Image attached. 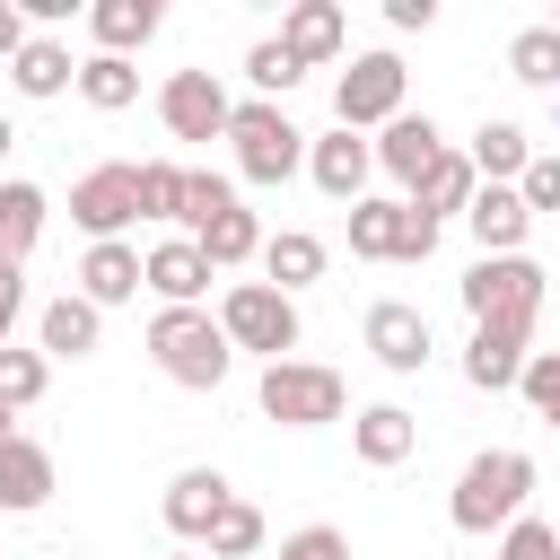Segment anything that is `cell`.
<instances>
[{
  "instance_id": "cell-1",
  "label": "cell",
  "mask_w": 560,
  "mask_h": 560,
  "mask_svg": "<svg viewBox=\"0 0 560 560\" xmlns=\"http://www.w3.org/2000/svg\"><path fill=\"white\" fill-rule=\"evenodd\" d=\"M525 499H534V455H525V446H481V455L455 472L446 516H455V534H508V525L525 516Z\"/></svg>"
},
{
  "instance_id": "cell-2",
  "label": "cell",
  "mask_w": 560,
  "mask_h": 560,
  "mask_svg": "<svg viewBox=\"0 0 560 560\" xmlns=\"http://www.w3.org/2000/svg\"><path fill=\"white\" fill-rule=\"evenodd\" d=\"M149 359H158V376H175V385H192V394H219L228 368H236V341H228L219 315H201V306H158V315H149Z\"/></svg>"
},
{
  "instance_id": "cell-3",
  "label": "cell",
  "mask_w": 560,
  "mask_h": 560,
  "mask_svg": "<svg viewBox=\"0 0 560 560\" xmlns=\"http://www.w3.org/2000/svg\"><path fill=\"white\" fill-rule=\"evenodd\" d=\"M542 289H551V271H542L534 254H481V262L464 271V315H472V324H516V332H534Z\"/></svg>"
},
{
  "instance_id": "cell-4",
  "label": "cell",
  "mask_w": 560,
  "mask_h": 560,
  "mask_svg": "<svg viewBox=\"0 0 560 560\" xmlns=\"http://www.w3.org/2000/svg\"><path fill=\"white\" fill-rule=\"evenodd\" d=\"M254 402H262V420H280V429H324V420L350 411V385H341V368H324V359H271L262 385H254Z\"/></svg>"
},
{
  "instance_id": "cell-5",
  "label": "cell",
  "mask_w": 560,
  "mask_h": 560,
  "mask_svg": "<svg viewBox=\"0 0 560 560\" xmlns=\"http://www.w3.org/2000/svg\"><path fill=\"white\" fill-rule=\"evenodd\" d=\"M219 332L271 368V359H289V350H298V298H289V289H271V280H236V289L219 298Z\"/></svg>"
},
{
  "instance_id": "cell-6",
  "label": "cell",
  "mask_w": 560,
  "mask_h": 560,
  "mask_svg": "<svg viewBox=\"0 0 560 560\" xmlns=\"http://www.w3.org/2000/svg\"><path fill=\"white\" fill-rule=\"evenodd\" d=\"M228 140H236V175H245V184H289V175L306 166V131H298L280 105H262V96L236 105Z\"/></svg>"
},
{
  "instance_id": "cell-7",
  "label": "cell",
  "mask_w": 560,
  "mask_h": 560,
  "mask_svg": "<svg viewBox=\"0 0 560 560\" xmlns=\"http://www.w3.org/2000/svg\"><path fill=\"white\" fill-rule=\"evenodd\" d=\"M394 114H411V105H402V61H394V52H359V61L332 79V122H341V131H385Z\"/></svg>"
},
{
  "instance_id": "cell-8",
  "label": "cell",
  "mask_w": 560,
  "mask_h": 560,
  "mask_svg": "<svg viewBox=\"0 0 560 560\" xmlns=\"http://www.w3.org/2000/svg\"><path fill=\"white\" fill-rule=\"evenodd\" d=\"M158 122H166L175 140H228L236 96L219 88V70H175V79L158 88Z\"/></svg>"
},
{
  "instance_id": "cell-9",
  "label": "cell",
  "mask_w": 560,
  "mask_h": 560,
  "mask_svg": "<svg viewBox=\"0 0 560 560\" xmlns=\"http://www.w3.org/2000/svg\"><path fill=\"white\" fill-rule=\"evenodd\" d=\"M140 219V166H88L70 184V228H88V245H114Z\"/></svg>"
},
{
  "instance_id": "cell-10",
  "label": "cell",
  "mask_w": 560,
  "mask_h": 560,
  "mask_svg": "<svg viewBox=\"0 0 560 560\" xmlns=\"http://www.w3.org/2000/svg\"><path fill=\"white\" fill-rule=\"evenodd\" d=\"M306 175H315V192L324 201H368V175H376V140H359V131H324V140H306Z\"/></svg>"
},
{
  "instance_id": "cell-11",
  "label": "cell",
  "mask_w": 560,
  "mask_h": 560,
  "mask_svg": "<svg viewBox=\"0 0 560 560\" xmlns=\"http://www.w3.org/2000/svg\"><path fill=\"white\" fill-rule=\"evenodd\" d=\"M236 508V490H228V472L219 464H184L175 481H166V499H158V516L184 534V542H210V525Z\"/></svg>"
},
{
  "instance_id": "cell-12",
  "label": "cell",
  "mask_w": 560,
  "mask_h": 560,
  "mask_svg": "<svg viewBox=\"0 0 560 560\" xmlns=\"http://www.w3.org/2000/svg\"><path fill=\"white\" fill-rule=\"evenodd\" d=\"M368 350H376V368H394V376H420L438 341H429V315H420V306L385 298V306H368Z\"/></svg>"
},
{
  "instance_id": "cell-13",
  "label": "cell",
  "mask_w": 560,
  "mask_h": 560,
  "mask_svg": "<svg viewBox=\"0 0 560 560\" xmlns=\"http://www.w3.org/2000/svg\"><path fill=\"white\" fill-rule=\"evenodd\" d=\"M438 158H446V131H438V114H394V122L376 131V166H385L402 192H411V184H420Z\"/></svg>"
},
{
  "instance_id": "cell-14",
  "label": "cell",
  "mask_w": 560,
  "mask_h": 560,
  "mask_svg": "<svg viewBox=\"0 0 560 560\" xmlns=\"http://www.w3.org/2000/svg\"><path fill=\"white\" fill-rule=\"evenodd\" d=\"M52 499V446H35L26 429L0 438V516H35Z\"/></svg>"
},
{
  "instance_id": "cell-15",
  "label": "cell",
  "mask_w": 560,
  "mask_h": 560,
  "mask_svg": "<svg viewBox=\"0 0 560 560\" xmlns=\"http://www.w3.org/2000/svg\"><path fill=\"white\" fill-rule=\"evenodd\" d=\"M140 289H149V254H140V245L114 236V245H88V254H79V298H88V306H122V298H140Z\"/></svg>"
},
{
  "instance_id": "cell-16",
  "label": "cell",
  "mask_w": 560,
  "mask_h": 560,
  "mask_svg": "<svg viewBox=\"0 0 560 560\" xmlns=\"http://www.w3.org/2000/svg\"><path fill=\"white\" fill-rule=\"evenodd\" d=\"M534 332H516V324H472V341H464V385H481V394H508L516 376H525V350Z\"/></svg>"
},
{
  "instance_id": "cell-17",
  "label": "cell",
  "mask_w": 560,
  "mask_h": 560,
  "mask_svg": "<svg viewBox=\"0 0 560 560\" xmlns=\"http://www.w3.org/2000/svg\"><path fill=\"white\" fill-rule=\"evenodd\" d=\"M464 228H472V245H481V254H525L534 210H525V192H516V184H481V192H472V210H464Z\"/></svg>"
},
{
  "instance_id": "cell-18",
  "label": "cell",
  "mask_w": 560,
  "mask_h": 560,
  "mask_svg": "<svg viewBox=\"0 0 560 560\" xmlns=\"http://www.w3.org/2000/svg\"><path fill=\"white\" fill-rule=\"evenodd\" d=\"M149 289H158V306H201L210 298V254L192 236H158L149 245Z\"/></svg>"
},
{
  "instance_id": "cell-19",
  "label": "cell",
  "mask_w": 560,
  "mask_h": 560,
  "mask_svg": "<svg viewBox=\"0 0 560 560\" xmlns=\"http://www.w3.org/2000/svg\"><path fill=\"white\" fill-rule=\"evenodd\" d=\"M96 341H105V306H88L79 289H61V298L35 315V350H44V359H88Z\"/></svg>"
},
{
  "instance_id": "cell-20",
  "label": "cell",
  "mask_w": 560,
  "mask_h": 560,
  "mask_svg": "<svg viewBox=\"0 0 560 560\" xmlns=\"http://www.w3.org/2000/svg\"><path fill=\"white\" fill-rule=\"evenodd\" d=\"M280 44H289L306 70H324V61H341L350 26H341V9H332V0H298V9L280 18Z\"/></svg>"
},
{
  "instance_id": "cell-21",
  "label": "cell",
  "mask_w": 560,
  "mask_h": 560,
  "mask_svg": "<svg viewBox=\"0 0 560 560\" xmlns=\"http://www.w3.org/2000/svg\"><path fill=\"white\" fill-rule=\"evenodd\" d=\"M350 446H359V464L385 472V464H402V455L420 446V420H411L402 402H368V411L350 420Z\"/></svg>"
},
{
  "instance_id": "cell-22",
  "label": "cell",
  "mask_w": 560,
  "mask_h": 560,
  "mask_svg": "<svg viewBox=\"0 0 560 560\" xmlns=\"http://www.w3.org/2000/svg\"><path fill=\"white\" fill-rule=\"evenodd\" d=\"M44 219H52V201L35 192V184H0V271H26V254H35V236H44Z\"/></svg>"
},
{
  "instance_id": "cell-23",
  "label": "cell",
  "mask_w": 560,
  "mask_h": 560,
  "mask_svg": "<svg viewBox=\"0 0 560 560\" xmlns=\"http://www.w3.org/2000/svg\"><path fill=\"white\" fill-rule=\"evenodd\" d=\"M158 26H166V9H158V0H96V9H88L96 52H122V61H131V52H140Z\"/></svg>"
},
{
  "instance_id": "cell-24",
  "label": "cell",
  "mask_w": 560,
  "mask_h": 560,
  "mask_svg": "<svg viewBox=\"0 0 560 560\" xmlns=\"http://www.w3.org/2000/svg\"><path fill=\"white\" fill-rule=\"evenodd\" d=\"M9 88H18V96H35V105H44V96H61V88H79L70 44H61V35H26V52L9 61Z\"/></svg>"
},
{
  "instance_id": "cell-25",
  "label": "cell",
  "mask_w": 560,
  "mask_h": 560,
  "mask_svg": "<svg viewBox=\"0 0 560 560\" xmlns=\"http://www.w3.org/2000/svg\"><path fill=\"white\" fill-rule=\"evenodd\" d=\"M472 192H481V175H472V158H464V149H446V158H438V166H429V175H420V184H411L402 201H411V210H429V219L446 228L455 210H472Z\"/></svg>"
},
{
  "instance_id": "cell-26",
  "label": "cell",
  "mask_w": 560,
  "mask_h": 560,
  "mask_svg": "<svg viewBox=\"0 0 560 560\" xmlns=\"http://www.w3.org/2000/svg\"><path fill=\"white\" fill-rule=\"evenodd\" d=\"M324 262H332V254H324V236H315V228H280V236H262V271H271V289H289V298H298V289H315V280H324Z\"/></svg>"
},
{
  "instance_id": "cell-27",
  "label": "cell",
  "mask_w": 560,
  "mask_h": 560,
  "mask_svg": "<svg viewBox=\"0 0 560 560\" xmlns=\"http://www.w3.org/2000/svg\"><path fill=\"white\" fill-rule=\"evenodd\" d=\"M192 245L210 254V271H236V262H254V254H262V228H254V210L236 201V210L201 219V228H192Z\"/></svg>"
},
{
  "instance_id": "cell-28",
  "label": "cell",
  "mask_w": 560,
  "mask_h": 560,
  "mask_svg": "<svg viewBox=\"0 0 560 560\" xmlns=\"http://www.w3.org/2000/svg\"><path fill=\"white\" fill-rule=\"evenodd\" d=\"M464 158H472V175H490V184H516V175L534 166V140H525L516 122H481Z\"/></svg>"
},
{
  "instance_id": "cell-29",
  "label": "cell",
  "mask_w": 560,
  "mask_h": 560,
  "mask_svg": "<svg viewBox=\"0 0 560 560\" xmlns=\"http://www.w3.org/2000/svg\"><path fill=\"white\" fill-rule=\"evenodd\" d=\"M350 254L359 262H402V201H359L350 210Z\"/></svg>"
},
{
  "instance_id": "cell-30",
  "label": "cell",
  "mask_w": 560,
  "mask_h": 560,
  "mask_svg": "<svg viewBox=\"0 0 560 560\" xmlns=\"http://www.w3.org/2000/svg\"><path fill=\"white\" fill-rule=\"evenodd\" d=\"M79 96H88L96 114H122V105L140 96V70H131L122 52H88V61H79Z\"/></svg>"
},
{
  "instance_id": "cell-31",
  "label": "cell",
  "mask_w": 560,
  "mask_h": 560,
  "mask_svg": "<svg viewBox=\"0 0 560 560\" xmlns=\"http://www.w3.org/2000/svg\"><path fill=\"white\" fill-rule=\"evenodd\" d=\"M184 184H192V166H175V158H149V166H140V219H158V228H184Z\"/></svg>"
},
{
  "instance_id": "cell-32",
  "label": "cell",
  "mask_w": 560,
  "mask_h": 560,
  "mask_svg": "<svg viewBox=\"0 0 560 560\" xmlns=\"http://www.w3.org/2000/svg\"><path fill=\"white\" fill-rule=\"evenodd\" d=\"M245 79H254V96H262V105H280V96H289V88L306 79V61H298V52L280 44V35H262V44L245 52Z\"/></svg>"
},
{
  "instance_id": "cell-33",
  "label": "cell",
  "mask_w": 560,
  "mask_h": 560,
  "mask_svg": "<svg viewBox=\"0 0 560 560\" xmlns=\"http://www.w3.org/2000/svg\"><path fill=\"white\" fill-rule=\"evenodd\" d=\"M508 70H516L525 88H551V96H560V35H551V26H525V35L508 44Z\"/></svg>"
},
{
  "instance_id": "cell-34",
  "label": "cell",
  "mask_w": 560,
  "mask_h": 560,
  "mask_svg": "<svg viewBox=\"0 0 560 560\" xmlns=\"http://www.w3.org/2000/svg\"><path fill=\"white\" fill-rule=\"evenodd\" d=\"M44 376H52L44 350H0V420L26 411V402H44Z\"/></svg>"
},
{
  "instance_id": "cell-35",
  "label": "cell",
  "mask_w": 560,
  "mask_h": 560,
  "mask_svg": "<svg viewBox=\"0 0 560 560\" xmlns=\"http://www.w3.org/2000/svg\"><path fill=\"white\" fill-rule=\"evenodd\" d=\"M201 551H210V560H254V551H262V508H254V499H236V508L210 525V542H201Z\"/></svg>"
},
{
  "instance_id": "cell-36",
  "label": "cell",
  "mask_w": 560,
  "mask_h": 560,
  "mask_svg": "<svg viewBox=\"0 0 560 560\" xmlns=\"http://www.w3.org/2000/svg\"><path fill=\"white\" fill-rule=\"evenodd\" d=\"M219 210H236V184L210 175V166H192V184H184V236H192L201 219H219Z\"/></svg>"
},
{
  "instance_id": "cell-37",
  "label": "cell",
  "mask_w": 560,
  "mask_h": 560,
  "mask_svg": "<svg viewBox=\"0 0 560 560\" xmlns=\"http://www.w3.org/2000/svg\"><path fill=\"white\" fill-rule=\"evenodd\" d=\"M490 560H560V525H542V516H516L508 534H499V551Z\"/></svg>"
},
{
  "instance_id": "cell-38",
  "label": "cell",
  "mask_w": 560,
  "mask_h": 560,
  "mask_svg": "<svg viewBox=\"0 0 560 560\" xmlns=\"http://www.w3.org/2000/svg\"><path fill=\"white\" fill-rule=\"evenodd\" d=\"M516 394H525L542 420H560V350H534V359H525V376H516Z\"/></svg>"
},
{
  "instance_id": "cell-39",
  "label": "cell",
  "mask_w": 560,
  "mask_h": 560,
  "mask_svg": "<svg viewBox=\"0 0 560 560\" xmlns=\"http://www.w3.org/2000/svg\"><path fill=\"white\" fill-rule=\"evenodd\" d=\"M280 560H350V534H341V525H298V534L280 542Z\"/></svg>"
},
{
  "instance_id": "cell-40",
  "label": "cell",
  "mask_w": 560,
  "mask_h": 560,
  "mask_svg": "<svg viewBox=\"0 0 560 560\" xmlns=\"http://www.w3.org/2000/svg\"><path fill=\"white\" fill-rule=\"evenodd\" d=\"M516 192H525V210H560V149L534 158V166L516 175Z\"/></svg>"
},
{
  "instance_id": "cell-41",
  "label": "cell",
  "mask_w": 560,
  "mask_h": 560,
  "mask_svg": "<svg viewBox=\"0 0 560 560\" xmlns=\"http://www.w3.org/2000/svg\"><path fill=\"white\" fill-rule=\"evenodd\" d=\"M429 254H438V219L402 201V262H429Z\"/></svg>"
},
{
  "instance_id": "cell-42",
  "label": "cell",
  "mask_w": 560,
  "mask_h": 560,
  "mask_svg": "<svg viewBox=\"0 0 560 560\" xmlns=\"http://www.w3.org/2000/svg\"><path fill=\"white\" fill-rule=\"evenodd\" d=\"M18 315H26V271H0V350H9Z\"/></svg>"
},
{
  "instance_id": "cell-43",
  "label": "cell",
  "mask_w": 560,
  "mask_h": 560,
  "mask_svg": "<svg viewBox=\"0 0 560 560\" xmlns=\"http://www.w3.org/2000/svg\"><path fill=\"white\" fill-rule=\"evenodd\" d=\"M26 52V0H0V61Z\"/></svg>"
},
{
  "instance_id": "cell-44",
  "label": "cell",
  "mask_w": 560,
  "mask_h": 560,
  "mask_svg": "<svg viewBox=\"0 0 560 560\" xmlns=\"http://www.w3.org/2000/svg\"><path fill=\"white\" fill-rule=\"evenodd\" d=\"M438 18V0H385V26L394 35H411V26H429Z\"/></svg>"
},
{
  "instance_id": "cell-45",
  "label": "cell",
  "mask_w": 560,
  "mask_h": 560,
  "mask_svg": "<svg viewBox=\"0 0 560 560\" xmlns=\"http://www.w3.org/2000/svg\"><path fill=\"white\" fill-rule=\"evenodd\" d=\"M9 149H18V122H9V114H0V158H9Z\"/></svg>"
},
{
  "instance_id": "cell-46",
  "label": "cell",
  "mask_w": 560,
  "mask_h": 560,
  "mask_svg": "<svg viewBox=\"0 0 560 560\" xmlns=\"http://www.w3.org/2000/svg\"><path fill=\"white\" fill-rule=\"evenodd\" d=\"M166 560H210V551H166Z\"/></svg>"
},
{
  "instance_id": "cell-47",
  "label": "cell",
  "mask_w": 560,
  "mask_h": 560,
  "mask_svg": "<svg viewBox=\"0 0 560 560\" xmlns=\"http://www.w3.org/2000/svg\"><path fill=\"white\" fill-rule=\"evenodd\" d=\"M551 35H560V18H551Z\"/></svg>"
},
{
  "instance_id": "cell-48",
  "label": "cell",
  "mask_w": 560,
  "mask_h": 560,
  "mask_svg": "<svg viewBox=\"0 0 560 560\" xmlns=\"http://www.w3.org/2000/svg\"><path fill=\"white\" fill-rule=\"evenodd\" d=\"M61 560H79V551H61Z\"/></svg>"
},
{
  "instance_id": "cell-49",
  "label": "cell",
  "mask_w": 560,
  "mask_h": 560,
  "mask_svg": "<svg viewBox=\"0 0 560 560\" xmlns=\"http://www.w3.org/2000/svg\"><path fill=\"white\" fill-rule=\"evenodd\" d=\"M0 438H9V420H0Z\"/></svg>"
},
{
  "instance_id": "cell-50",
  "label": "cell",
  "mask_w": 560,
  "mask_h": 560,
  "mask_svg": "<svg viewBox=\"0 0 560 560\" xmlns=\"http://www.w3.org/2000/svg\"><path fill=\"white\" fill-rule=\"evenodd\" d=\"M551 429H560V420H551Z\"/></svg>"
}]
</instances>
